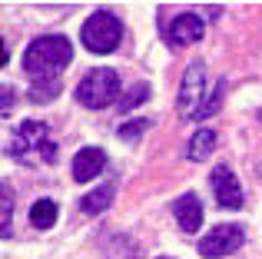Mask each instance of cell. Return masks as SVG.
<instances>
[{
	"instance_id": "obj_14",
	"label": "cell",
	"mask_w": 262,
	"mask_h": 259,
	"mask_svg": "<svg viewBox=\"0 0 262 259\" xmlns=\"http://www.w3.org/2000/svg\"><path fill=\"white\" fill-rule=\"evenodd\" d=\"M223 100H226V80H219L216 83V90L209 93V100H206L203 106H199V113H196V120H206V117H212V113L223 106Z\"/></svg>"
},
{
	"instance_id": "obj_19",
	"label": "cell",
	"mask_w": 262,
	"mask_h": 259,
	"mask_svg": "<svg viewBox=\"0 0 262 259\" xmlns=\"http://www.w3.org/2000/svg\"><path fill=\"white\" fill-rule=\"evenodd\" d=\"M10 103H13V90H10V87H4V110H10Z\"/></svg>"
},
{
	"instance_id": "obj_4",
	"label": "cell",
	"mask_w": 262,
	"mask_h": 259,
	"mask_svg": "<svg viewBox=\"0 0 262 259\" xmlns=\"http://www.w3.org/2000/svg\"><path fill=\"white\" fill-rule=\"evenodd\" d=\"M80 40H83V47H86L90 53H113L116 47H120V40H123L120 17L110 13V10H96L93 17L83 24Z\"/></svg>"
},
{
	"instance_id": "obj_5",
	"label": "cell",
	"mask_w": 262,
	"mask_h": 259,
	"mask_svg": "<svg viewBox=\"0 0 262 259\" xmlns=\"http://www.w3.org/2000/svg\"><path fill=\"white\" fill-rule=\"evenodd\" d=\"M206 87H209V70H206L203 60H196V63H189V70L183 77V87H179V97H176V110L183 117L196 120L199 106L206 103Z\"/></svg>"
},
{
	"instance_id": "obj_8",
	"label": "cell",
	"mask_w": 262,
	"mask_h": 259,
	"mask_svg": "<svg viewBox=\"0 0 262 259\" xmlns=\"http://www.w3.org/2000/svg\"><path fill=\"white\" fill-rule=\"evenodd\" d=\"M103 166H106V153H103L100 146H83L73 156V180L86 183V180H93V176H100Z\"/></svg>"
},
{
	"instance_id": "obj_16",
	"label": "cell",
	"mask_w": 262,
	"mask_h": 259,
	"mask_svg": "<svg viewBox=\"0 0 262 259\" xmlns=\"http://www.w3.org/2000/svg\"><path fill=\"white\" fill-rule=\"evenodd\" d=\"M146 100H149V87H146V83H136L129 93H123V100H120V110L126 113V110H133V106L146 103Z\"/></svg>"
},
{
	"instance_id": "obj_7",
	"label": "cell",
	"mask_w": 262,
	"mask_h": 259,
	"mask_svg": "<svg viewBox=\"0 0 262 259\" xmlns=\"http://www.w3.org/2000/svg\"><path fill=\"white\" fill-rule=\"evenodd\" d=\"M212 193H216L219 206L226 209H239L243 206V186H239L236 173L229 166H216L212 169Z\"/></svg>"
},
{
	"instance_id": "obj_1",
	"label": "cell",
	"mask_w": 262,
	"mask_h": 259,
	"mask_svg": "<svg viewBox=\"0 0 262 259\" xmlns=\"http://www.w3.org/2000/svg\"><path fill=\"white\" fill-rule=\"evenodd\" d=\"M73 60V44L67 37H40L27 47L24 53V70L27 77H33V83H47L57 80L63 67H70Z\"/></svg>"
},
{
	"instance_id": "obj_17",
	"label": "cell",
	"mask_w": 262,
	"mask_h": 259,
	"mask_svg": "<svg viewBox=\"0 0 262 259\" xmlns=\"http://www.w3.org/2000/svg\"><path fill=\"white\" fill-rule=\"evenodd\" d=\"M57 93H60V80H47V83H33L30 100L33 103H47V100H53Z\"/></svg>"
},
{
	"instance_id": "obj_15",
	"label": "cell",
	"mask_w": 262,
	"mask_h": 259,
	"mask_svg": "<svg viewBox=\"0 0 262 259\" xmlns=\"http://www.w3.org/2000/svg\"><path fill=\"white\" fill-rule=\"evenodd\" d=\"M149 126H153V120H126V123L116 130V136H120V140H126V143H136Z\"/></svg>"
},
{
	"instance_id": "obj_10",
	"label": "cell",
	"mask_w": 262,
	"mask_h": 259,
	"mask_svg": "<svg viewBox=\"0 0 262 259\" xmlns=\"http://www.w3.org/2000/svg\"><path fill=\"white\" fill-rule=\"evenodd\" d=\"M173 213H176L179 226H183V233H196V229L203 226V203H199L196 193H183L179 196Z\"/></svg>"
},
{
	"instance_id": "obj_11",
	"label": "cell",
	"mask_w": 262,
	"mask_h": 259,
	"mask_svg": "<svg viewBox=\"0 0 262 259\" xmlns=\"http://www.w3.org/2000/svg\"><path fill=\"white\" fill-rule=\"evenodd\" d=\"M212 149H216V133H212V130H199V133L189 140V149H186V156H189L192 163H203L206 156L212 153Z\"/></svg>"
},
{
	"instance_id": "obj_3",
	"label": "cell",
	"mask_w": 262,
	"mask_h": 259,
	"mask_svg": "<svg viewBox=\"0 0 262 259\" xmlns=\"http://www.w3.org/2000/svg\"><path fill=\"white\" fill-rule=\"evenodd\" d=\"M120 93H123L120 77H116V70H110V67H96V70H90L77 83V100L86 110H103V106L116 103V100H123Z\"/></svg>"
},
{
	"instance_id": "obj_13",
	"label": "cell",
	"mask_w": 262,
	"mask_h": 259,
	"mask_svg": "<svg viewBox=\"0 0 262 259\" xmlns=\"http://www.w3.org/2000/svg\"><path fill=\"white\" fill-rule=\"evenodd\" d=\"M110 200H113V183H106V186H100V189H93V193L83 196V213H90V216L103 213V209L110 206Z\"/></svg>"
},
{
	"instance_id": "obj_2",
	"label": "cell",
	"mask_w": 262,
	"mask_h": 259,
	"mask_svg": "<svg viewBox=\"0 0 262 259\" xmlns=\"http://www.w3.org/2000/svg\"><path fill=\"white\" fill-rule=\"evenodd\" d=\"M10 156H17L27 166H43V163L57 160V143L50 140V130L40 120H27V123L17 126L10 140Z\"/></svg>"
},
{
	"instance_id": "obj_12",
	"label": "cell",
	"mask_w": 262,
	"mask_h": 259,
	"mask_svg": "<svg viewBox=\"0 0 262 259\" xmlns=\"http://www.w3.org/2000/svg\"><path fill=\"white\" fill-rule=\"evenodd\" d=\"M57 216H60V209H57V203H53V200H37L30 206V223L37 229H50L53 223H57Z\"/></svg>"
},
{
	"instance_id": "obj_9",
	"label": "cell",
	"mask_w": 262,
	"mask_h": 259,
	"mask_svg": "<svg viewBox=\"0 0 262 259\" xmlns=\"http://www.w3.org/2000/svg\"><path fill=\"white\" fill-rule=\"evenodd\" d=\"M203 30H206V24H203L199 13H179L173 24H169V40H173L176 47L196 44V40H203Z\"/></svg>"
},
{
	"instance_id": "obj_18",
	"label": "cell",
	"mask_w": 262,
	"mask_h": 259,
	"mask_svg": "<svg viewBox=\"0 0 262 259\" xmlns=\"http://www.w3.org/2000/svg\"><path fill=\"white\" fill-rule=\"evenodd\" d=\"M10 226H13V189L10 183H4V236H10Z\"/></svg>"
},
{
	"instance_id": "obj_6",
	"label": "cell",
	"mask_w": 262,
	"mask_h": 259,
	"mask_svg": "<svg viewBox=\"0 0 262 259\" xmlns=\"http://www.w3.org/2000/svg\"><path fill=\"white\" fill-rule=\"evenodd\" d=\"M243 229L239 226H229V223H223V226H212L209 233L199 240V256H206V259H219V256H226V253H232V249H239L243 246Z\"/></svg>"
}]
</instances>
